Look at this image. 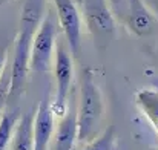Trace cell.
<instances>
[{
  "label": "cell",
  "instance_id": "obj_9",
  "mask_svg": "<svg viewBox=\"0 0 158 150\" xmlns=\"http://www.w3.org/2000/svg\"><path fill=\"white\" fill-rule=\"evenodd\" d=\"M77 141V112L75 106H69L66 112L60 116L57 132L54 136V150H72Z\"/></svg>",
  "mask_w": 158,
  "mask_h": 150
},
{
  "label": "cell",
  "instance_id": "obj_6",
  "mask_svg": "<svg viewBox=\"0 0 158 150\" xmlns=\"http://www.w3.org/2000/svg\"><path fill=\"white\" fill-rule=\"evenodd\" d=\"M54 3L55 18L64 35V42L72 57H77L81 45V14L72 0H51Z\"/></svg>",
  "mask_w": 158,
  "mask_h": 150
},
{
  "label": "cell",
  "instance_id": "obj_3",
  "mask_svg": "<svg viewBox=\"0 0 158 150\" xmlns=\"http://www.w3.org/2000/svg\"><path fill=\"white\" fill-rule=\"evenodd\" d=\"M57 48L54 52V77H55V97L51 103L54 115L60 118L69 104V92L74 81V58L68 48L66 42H58L57 39Z\"/></svg>",
  "mask_w": 158,
  "mask_h": 150
},
{
  "label": "cell",
  "instance_id": "obj_10",
  "mask_svg": "<svg viewBox=\"0 0 158 150\" xmlns=\"http://www.w3.org/2000/svg\"><path fill=\"white\" fill-rule=\"evenodd\" d=\"M32 120H34L32 112H28L19 118L11 136V144H9L11 150H34Z\"/></svg>",
  "mask_w": 158,
  "mask_h": 150
},
{
  "label": "cell",
  "instance_id": "obj_5",
  "mask_svg": "<svg viewBox=\"0 0 158 150\" xmlns=\"http://www.w3.org/2000/svg\"><path fill=\"white\" fill-rule=\"evenodd\" d=\"M35 31L20 26L17 37L14 40V52L12 60L9 61L11 66V97H19L23 94L28 74H29V52H31V40Z\"/></svg>",
  "mask_w": 158,
  "mask_h": 150
},
{
  "label": "cell",
  "instance_id": "obj_14",
  "mask_svg": "<svg viewBox=\"0 0 158 150\" xmlns=\"http://www.w3.org/2000/svg\"><path fill=\"white\" fill-rule=\"evenodd\" d=\"M9 91H11V66L9 61H6V64L0 72V109H5L6 103L9 101Z\"/></svg>",
  "mask_w": 158,
  "mask_h": 150
},
{
  "label": "cell",
  "instance_id": "obj_1",
  "mask_svg": "<svg viewBox=\"0 0 158 150\" xmlns=\"http://www.w3.org/2000/svg\"><path fill=\"white\" fill-rule=\"evenodd\" d=\"M77 112V141L88 144L102 132L105 116V101L100 87L94 81V74L85 69L80 87Z\"/></svg>",
  "mask_w": 158,
  "mask_h": 150
},
{
  "label": "cell",
  "instance_id": "obj_15",
  "mask_svg": "<svg viewBox=\"0 0 158 150\" xmlns=\"http://www.w3.org/2000/svg\"><path fill=\"white\" fill-rule=\"evenodd\" d=\"M6 61H8V49H6V46L0 45V72H2L3 66L6 64Z\"/></svg>",
  "mask_w": 158,
  "mask_h": 150
},
{
  "label": "cell",
  "instance_id": "obj_13",
  "mask_svg": "<svg viewBox=\"0 0 158 150\" xmlns=\"http://www.w3.org/2000/svg\"><path fill=\"white\" fill-rule=\"evenodd\" d=\"M115 143V129L114 126L102 130L92 141L85 144V150H112Z\"/></svg>",
  "mask_w": 158,
  "mask_h": 150
},
{
  "label": "cell",
  "instance_id": "obj_18",
  "mask_svg": "<svg viewBox=\"0 0 158 150\" xmlns=\"http://www.w3.org/2000/svg\"><path fill=\"white\" fill-rule=\"evenodd\" d=\"M3 110H5V109H0V118H2V113H3Z\"/></svg>",
  "mask_w": 158,
  "mask_h": 150
},
{
  "label": "cell",
  "instance_id": "obj_16",
  "mask_svg": "<svg viewBox=\"0 0 158 150\" xmlns=\"http://www.w3.org/2000/svg\"><path fill=\"white\" fill-rule=\"evenodd\" d=\"M107 2H109V3L112 5V6H120L123 0H107Z\"/></svg>",
  "mask_w": 158,
  "mask_h": 150
},
{
  "label": "cell",
  "instance_id": "obj_11",
  "mask_svg": "<svg viewBox=\"0 0 158 150\" xmlns=\"http://www.w3.org/2000/svg\"><path fill=\"white\" fill-rule=\"evenodd\" d=\"M135 104L158 133V91L140 89L135 94Z\"/></svg>",
  "mask_w": 158,
  "mask_h": 150
},
{
  "label": "cell",
  "instance_id": "obj_12",
  "mask_svg": "<svg viewBox=\"0 0 158 150\" xmlns=\"http://www.w3.org/2000/svg\"><path fill=\"white\" fill-rule=\"evenodd\" d=\"M19 118H20L19 110H3L0 118V150H8Z\"/></svg>",
  "mask_w": 158,
  "mask_h": 150
},
{
  "label": "cell",
  "instance_id": "obj_7",
  "mask_svg": "<svg viewBox=\"0 0 158 150\" xmlns=\"http://www.w3.org/2000/svg\"><path fill=\"white\" fill-rule=\"evenodd\" d=\"M124 25L127 31L135 37H148L155 31L158 20L143 0H127Z\"/></svg>",
  "mask_w": 158,
  "mask_h": 150
},
{
  "label": "cell",
  "instance_id": "obj_4",
  "mask_svg": "<svg viewBox=\"0 0 158 150\" xmlns=\"http://www.w3.org/2000/svg\"><path fill=\"white\" fill-rule=\"evenodd\" d=\"M81 3V20L94 40L105 46L115 35V18L109 8L107 0H80Z\"/></svg>",
  "mask_w": 158,
  "mask_h": 150
},
{
  "label": "cell",
  "instance_id": "obj_8",
  "mask_svg": "<svg viewBox=\"0 0 158 150\" xmlns=\"http://www.w3.org/2000/svg\"><path fill=\"white\" fill-rule=\"evenodd\" d=\"M55 129V115L51 109V101L46 97L37 106L32 120V136L34 150H48L49 143L54 136Z\"/></svg>",
  "mask_w": 158,
  "mask_h": 150
},
{
  "label": "cell",
  "instance_id": "obj_17",
  "mask_svg": "<svg viewBox=\"0 0 158 150\" xmlns=\"http://www.w3.org/2000/svg\"><path fill=\"white\" fill-rule=\"evenodd\" d=\"M6 2H9V0H0V5H2V3H6Z\"/></svg>",
  "mask_w": 158,
  "mask_h": 150
},
{
  "label": "cell",
  "instance_id": "obj_2",
  "mask_svg": "<svg viewBox=\"0 0 158 150\" xmlns=\"http://www.w3.org/2000/svg\"><path fill=\"white\" fill-rule=\"evenodd\" d=\"M57 39H58L57 18L52 11H48L40 20L31 40L29 71L37 74H45L52 69Z\"/></svg>",
  "mask_w": 158,
  "mask_h": 150
}]
</instances>
